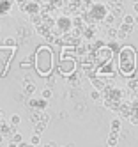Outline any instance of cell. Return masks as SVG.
<instances>
[{"mask_svg": "<svg viewBox=\"0 0 138 147\" xmlns=\"http://www.w3.org/2000/svg\"><path fill=\"white\" fill-rule=\"evenodd\" d=\"M74 69H76L74 59H69V57H64L62 55V62H60V73H62V76H69L71 73H74Z\"/></svg>", "mask_w": 138, "mask_h": 147, "instance_id": "3", "label": "cell"}, {"mask_svg": "<svg viewBox=\"0 0 138 147\" xmlns=\"http://www.w3.org/2000/svg\"><path fill=\"white\" fill-rule=\"evenodd\" d=\"M28 107L30 108H37V110H44L48 107V101H44V99H30Z\"/></svg>", "mask_w": 138, "mask_h": 147, "instance_id": "6", "label": "cell"}, {"mask_svg": "<svg viewBox=\"0 0 138 147\" xmlns=\"http://www.w3.org/2000/svg\"><path fill=\"white\" fill-rule=\"evenodd\" d=\"M53 83H55V78L50 76V78H48V87H50V85H53Z\"/></svg>", "mask_w": 138, "mask_h": 147, "instance_id": "25", "label": "cell"}, {"mask_svg": "<svg viewBox=\"0 0 138 147\" xmlns=\"http://www.w3.org/2000/svg\"><path fill=\"white\" fill-rule=\"evenodd\" d=\"M108 39H117V28L115 27H108V32H106Z\"/></svg>", "mask_w": 138, "mask_h": 147, "instance_id": "15", "label": "cell"}, {"mask_svg": "<svg viewBox=\"0 0 138 147\" xmlns=\"http://www.w3.org/2000/svg\"><path fill=\"white\" fill-rule=\"evenodd\" d=\"M122 23L124 25H129V27H135V16L133 14H124L122 16Z\"/></svg>", "mask_w": 138, "mask_h": 147, "instance_id": "8", "label": "cell"}, {"mask_svg": "<svg viewBox=\"0 0 138 147\" xmlns=\"http://www.w3.org/2000/svg\"><path fill=\"white\" fill-rule=\"evenodd\" d=\"M119 129H120V119L117 117L112 121V133H119Z\"/></svg>", "mask_w": 138, "mask_h": 147, "instance_id": "10", "label": "cell"}, {"mask_svg": "<svg viewBox=\"0 0 138 147\" xmlns=\"http://www.w3.org/2000/svg\"><path fill=\"white\" fill-rule=\"evenodd\" d=\"M44 147H59V145H57V144H55V142H48V144H46V145H44Z\"/></svg>", "mask_w": 138, "mask_h": 147, "instance_id": "26", "label": "cell"}, {"mask_svg": "<svg viewBox=\"0 0 138 147\" xmlns=\"http://www.w3.org/2000/svg\"><path fill=\"white\" fill-rule=\"evenodd\" d=\"M119 32H124V34H127V36H131V30H133V27H129V25H124V23H120V27L117 28Z\"/></svg>", "mask_w": 138, "mask_h": 147, "instance_id": "11", "label": "cell"}, {"mask_svg": "<svg viewBox=\"0 0 138 147\" xmlns=\"http://www.w3.org/2000/svg\"><path fill=\"white\" fill-rule=\"evenodd\" d=\"M21 142H23V136H21V133H13V144L18 145V144H21Z\"/></svg>", "mask_w": 138, "mask_h": 147, "instance_id": "18", "label": "cell"}, {"mask_svg": "<svg viewBox=\"0 0 138 147\" xmlns=\"http://www.w3.org/2000/svg\"><path fill=\"white\" fill-rule=\"evenodd\" d=\"M32 147H36V145H39L41 144V136H37V135H32L30 136V142H28Z\"/></svg>", "mask_w": 138, "mask_h": 147, "instance_id": "14", "label": "cell"}, {"mask_svg": "<svg viewBox=\"0 0 138 147\" xmlns=\"http://www.w3.org/2000/svg\"><path fill=\"white\" fill-rule=\"evenodd\" d=\"M2 117H4V112H2V110H0V121H2Z\"/></svg>", "mask_w": 138, "mask_h": 147, "instance_id": "29", "label": "cell"}, {"mask_svg": "<svg viewBox=\"0 0 138 147\" xmlns=\"http://www.w3.org/2000/svg\"><path fill=\"white\" fill-rule=\"evenodd\" d=\"M13 7V2H0V14H7Z\"/></svg>", "mask_w": 138, "mask_h": 147, "instance_id": "7", "label": "cell"}, {"mask_svg": "<svg viewBox=\"0 0 138 147\" xmlns=\"http://www.w3.org/2000/svg\"><path fill=\"white\" fill-rule=\"evenodd\" d=\"M96 76H99V78H104V76H115V71L112 67V62H108V64H103L98 71H96Z\"/></svg>", "mask_w": 138, "mask_h": 147, "instance_id": "5", "label": "cell"}, {"mask_svg": "<svg viewBox=\"0 0 138 147\" xmlns=\"http://www.w3.org/2000/svg\"><path fill=\"white\" fill-rule=\"evenodd\" d=\"M71 27H73V20L67 18V16H60L57 20V28L53 30V36H59L62 30H64V32H69Z\"/></svg>", "mask_w": 138, "mask_h": 147, "instance_id": "2", "label": "cell"}, {"mask_svg": "<svg viewBox=\"0 0 138 147\" xmlns=\"http://www.w3.org/2000/svg\"><path fill=\"white\" fill-rule=\"evenodd\" d=\"M127 87H129V89H138V80H129V82H127Z\"/></svg>", "mask_w": 138, "mask_h": 147, "instance_id": "22", "label": "cell"}, {"mask_svg": "<svg viewBox=\"0 0 138 147\" xmlns=\"http://www.w3.org/2000/svg\"><path fill=\"white\" fill-rule=\"evenodd\" d=\"M103 22H104L106 25H108V27H112V25H113V22H115V16H113L112 13H108V14L104 16V20H103Z\"/></svg>", "mask_w": 138, "mask_h": 147, "instance_id": "12", "label": "cell"}, {"mask_svg": "<svg viewBox=\"0 0 138 147\" xmlns=\"http://www.w3.org/2000/svg\"><path fill=\"white\" fill-rule=\"evenodd\" d=\"M2 140H4V136H2V135H0V142H2Z\"/></svg>", "mask_w": 138, "mask_h": 147, "instance_id": "31", "label": "cell"}, {"mask_svg": "<svg viewBox=\"0 0 138 147\" xmlns=\"http://www.w3.org/2000/svg\"><path fill=\"white\" fill-rule=\"evenodd\" d=\"M129 36L127 34H124V32H119V30H117V39H120V41H124V39H127Z\"/></svg>", "mask_w": 138, "mask_h": 147, "instance_id": "23", "label": "cell"}, {"mask_svg": "<svg viewBox=\"0 0 138 147\" xmlns=\"http://www.w3.org/2000/svg\"><path fill=\"white\" fill-rule=\"evenodd\" d=\"M135 23H136V25H138V16H136V18H135Z\"/></svg>", "mask_w": 138, "mask_h": 147, "instance_id": "30", "label": "cell"}, {"mask_svg": "<svg viewBox=\"0 0 138 147\" xmlns=\"http://www.w3.org/2000/svg\"><path fill=\"white\" fill-rule=\"evenodd\" d=\"M20 121H21V117H20L18 113H14V115H11V119H9L11 126H18V124H20Z\"/></svg>", "mask_w": 138, "mask_h": 147, "instance_id": "16", "label": "cell"}, {"mask_svg": "<svg viewBox=\"0 0 138 147\" xmlns=\"http://www.w3.org/2000/svg\"><path fill=\"white\" fill-rule=\"evenodd\" d=\"M112 57H113V51H112L108 46L98 48V50H96V53H94V59H96V60H99V62H103V64H108Z\"/></svg>", "mask_w": 138, "mask_h": 147, "instance_id": "4", "label": "cell"}, {"mask_svg": "<svg viewBox=\"0 0 138 147\" xmlns=\"http://www.w3.org/2000/svg\"><path fill=\"white\" fill-rule=\"evenodd\" d=\"M133 11L138 14V2H135V4H133Z\"/></svg>", "mask_w": 138, "mask_h": 147, "instance_id": "27", "label": "cell"}, {"mask_svg": "<svg viewBox=\"0 0 138 147\" xmlns=\"http://www.w3.org/2000/svg\"><path fill=\"white\" fill-rule=\"evenodd\" d=\"M119 69L124 76H131L136 69V53L131 46H124L119 51Z\"/></svg>", "mask_w": 138, "mask_h": 147, "instance_id": "1", "label": "cell"}, {"mask_svg": "<svg viewBox=\"0 0 138 147\" xmlns=\"http://www.w3.org/2000/svg\"><path fill=\"white\" fill-rule=\"evenodd\" d=\"M25 90H27V94H34L36 92V85H34V83L25 82Z\"/></svg>", "mask_w": 138, "mask_h": 147, "instance_id": "19", "label": "cell"}, {"mask_svg": "<svg viewBox=\"0 0 138 147\" xmlns=\"http://www.w3.org/2000/svg\"><path fill=\"white\" fill-rule=\"evenodd\" d=\"M51 96H53V90H51L50 87H44V89L41 90V99H44V101H48V99H50Z\"/></svg>", "mask_w": 138, "mask_h": 147, "instance_id": "9", "label": "cell"}, {"mask_svg": "<svg viewBox=\"0 0 138 147\" xmlns=\"http://www.w3.org/2000/svg\"><path fill=\"white\" fill-rule=\"evenodd\" d=\"M66 147H74V144H73V142H69V144H67Z\"/></svg>", "mask_w": 138, "mask_h": 147, "instance_id": "28", "label": "cell"}, {"mask_svg": "<svg viewBox=\"0 0 138 147\" xmlns=\"http://www.w3.org/2000/svg\"><path fill=\"white\" fill-rule=\"evenodd\" d=\"M129 122H131V124H138V117H135V115H131V117H129Z\"/></svg>", "mask_w": 138, "mask_h": 147, "instance_id": "24", "label": "cell"}, {"mask_svg": "<svg viewBox=\"0 0 138 147\" xmlns=\"http://www.w3.org/2000/svg\"><path fill=\"white\" fill-rule=\"evenodd\" d=\"M44 128H46V124H42V122H37V124H36V133H34V135L41 136V133L44 131Z\"/></svg>", "mask_w": 138, "mask_h": 147, "instance_id": "17", "label": "cell"}, {"mask_svg": "<svg viewBox=\"0 0 138 147\" xmlns=\"http://www.w3.org/2000/svg\"><path fill=\"white\" fill-rule=\"evenodd\" d=\"M106 144H108V147H117V136H108Z\"/></svg>", "mask_w": 138, "mask_h": 147, "instance_id": "20", "label": "cell"}, {"mask_svg": "<svg viewBox=\"0 0 138 147\" xmlns=\"http://www.w3.org/2000/svg\"><path fill=\"white\" fill-rule=\"evenodd\" d=\"M90 99H94V101H99V99H101V90H98V89H92V90H90Z\"/></svg>", "mask_w": 138, "mask_h": 147, "instance_id": "13", "label": "cell"}, {"mask_svg": "<svg viewBox=\"0 0 138 147\" xmlns=\"http://www.w3.org/2000/svg\"><path fill=\"white\" fill-rule=\"evenodd\" d=\"M4 45H5V46H11V48H13V46H16V41H14L13 37H7V39L4 41Z\"/></svg>", "mask_w": 138, "mask_h": 147, "instance_id": "21", "label": "cell"}]
</instances>
